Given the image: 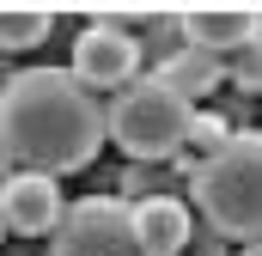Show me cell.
Wrapping results in <instances>:
<instances>
[{
    "label": "cell",
    "instance_id": "obj_13",
    "mask_svg": "<svg viewBox=\"0 0 262 256\" xmlns=\"http://www.w3.org/2000/svg\"><path fill=\"white\" fill-rule=\"evenodd\" d=\"M244 256H262V244H244Z\"/></svg>",
    "mask_w": 262,
    "mask_h": 256
},
{
    "label": "cell",
    "instance_id": "obj_1",
    "mask_svg": "<svg viewBox=\"0 0 262 256\" xmlns=\"http://www.w3.org/2000/svg\"><path fill=\"white\" fill-rule=\"evenodd\" d=\"M104 104L67 67H25L0 86V153L18 171L55 177L85 171L104 146Z\"/></svg>",
    "mask_w": 262,
    "mask_h": 256
},
{
    "label": "cell",
    "instance_id": "obj_5",
    "mask_svg": "<svg viewBox=\"0 0 262 256\" xmlns=\"http://www.w3.org/2000/svg\"><path fill=\"white\" fill-rule=\"evenodd\" d=\"M85 92H122L128 79H140V43L116 25H85L73 37V67H67Z\"/></svg>",
    "mask_w": 262,
    "mask_h": 256
},
{
    "label": "cell",
    "instance_id": "obj_6",
    "mask_svg": "<svg viewBox=\"0 0 262 256\" xmlns=\"http://www.w3.org/2000/svg\"><path fill=\"white\" fill-rule=\"evenodd\" d=\"M67 220V195L55 177H37V171H12L0 183V226L18 232V238H55V226Z\"/></svg>",
    "mask_w": 262,
    "mask_h": 256
},
{
    "label": "cell",
    "instance_id": "obj_2",
    "mask_svg": "<svg viewBox=\"0 0 262 256\" xmlns=\"http://www.w3.org/2000/svg\"><path fill=\"white\" fill-rule=\"evenodd\" d=\"M195 177V207L220 238L238 244H262V128L232 134L207 165L189 171Z\"/></svg>",
    "mask_w": 262,
    "mask_h": 256
},
{
    "label": "cell",
    "instance_id": "obj_15",
    "mask_svg": "<svg viewBox=\"0 0 262 256\" xmlns=\"http://www.w3.org/2000/svg\"><path fill=\"white\" fill-rule=\"evenodd\" d=\"M256 37H262V31H256Z\"/></svg>",
    "mask_w": 262,
    "mask_h": 256
},
{
    "label": "cell",
    "instance_id": "obj_10",
    "mask_svg": "<svg viewBox=\"0 0 262 256\" xmlns=\"http://www.w3.org/2000/svg\"><path fill=\"white\" fill-rule=\"evenodd\" d=\"M55 31L49 6H0V49H37Z\"/></svg>",
    "mask_w": 262,
    "mask_h": 256
},
{
    "label": "cell",
    "instance_id": "obj_7",
    "mask_svg": "<svg viewBox=\"0 0 262 256\" xmlns=\"http://www.w3.org/2000/svg\"><path fill=\"white\" fill-rule=\"evenodd\" d=\"M128 226H134V250L140 256H177L189 238H195V220L177 195H146L128 207Z\"/></svg>",
    "mask_w": 262,
    "mask_h": 256
},
{
    "label": "cell",
    "instance_id": "obj_11",
    "mask_svg": "<svg viewBox=\"0 0 262 256\" xmlns=\"http://www.w3.org/2000/svg\"><path fill=\"white\" fill-rule=\"evenodd\" d=\"M232 134H238V128L226 122V116H189V134H183V153H189V159H183V165H189V171H195V165H207V159H213Z\"/></svg>",
    "mask_w": 262,
    "mask_h": 256
},
{
    "label": "cell",
    "instance_id": "obj_9",
    "mask_svg": "<svg viewBox=\"0 0 262 256\" xmlns=\"http://www.w3.org/2000/svg\"><path fill=\"white\" fill-rule=\"evenodd\" d=\"M159 79H165L177 98H189V104H195V98H207V92L226 79V61H220V55H207V49H189V43H183L177 55H165V61H159Z\"/></svg>",
    "mask_w": 262,
    "mask_h": 256
},
{
    "label": "cell",
    "instance_id": "obj_3",
    "mask_svg": "<svg viewBox=\"0 0 262 256\" xmlns=\"http://www.w3.org/2000/svg\"><path fill=\"white\" fill-rule=\"evenodd\" d=\"M189 116H195L189 98H177L159 73H140L104 104V134L128 159H171V153H183Z\"/></svg>",
    "mask_w": 262,
    "mask_h": 256
},
{
    "label": "cell",
    "instance_id": "obj_14",
    "mask_svg": "<svg viewBox=\"0 0 262 256\" xmlns=\"http://www.w3.org/2000/svg\"><path fill=\"white\" fill-rule=\"evenodd\" d=\"M0 232H6V226H0Z\"/></svg>",
    "mask_w": 262,
    "mask_h": 256
},
{
    "label": "cell",
    "instance_id": "obj_8",
    "mask_svg": "<svg viewBox=\"0 0 262 256\" xmlns=\"http://www.w3.org/2000/svg\"><path fill=\"white\" fill-rule=\"evenodd\" d=\"M177 25H183L189 49H207V55H238V49L262 31V12H256V6H189Z\"/></svg>",
    "mask_w": 262,
    "mask_h": 256
},
{
    "label": "cell",
    "instance_id": "obj_12",
    "mask_svg": "<svg viewBox=\"0 0 262 256\" xmlns=\"http://www.w3.org/2000/svg\"><path fill=\"white\" fill-rule=\"evenodd\" d=\"M226 79H232V86H244V92H262V37H250V43L232 55Z\"/></svg>",
    "mask_w": 262,
    "mask_h": 256
},
{
    "label": "cell",
    "instance_id": "obj_4",
    "mask_svg": "<svg viewBox=\"0 0 262 256\" xmlns=\"http://www.w3.org/2000/svg\"><path fill=\"white\" fill-rule=\"evenodd\" d=\"M55 256H140L134 226H128V201H116V195L67 201V220L55 226Z\"/></svg>",
    "mask_w": 262,
    "mask_h": 256
}]
</instances>
